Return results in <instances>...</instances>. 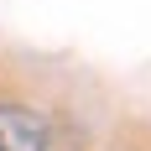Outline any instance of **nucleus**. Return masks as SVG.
<instances>
[{"label": "nucleus", "instance_id": "1", "mask_svg": "<svg viewBox=\"0 0 151 151\" xmlns=\"http://www.w3.org/2000/svg\"><path fill=\"white\" fill-rule=\"evenodd\" d=\"M0 151H47V120L37 109L0 104Z\"/></svg>", "mask_w": 151, "mask_h": 151}]
</instances>
